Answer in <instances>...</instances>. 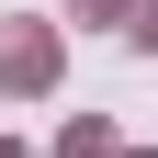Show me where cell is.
<instances>
[{
	"label": "cell",
	"instance_id": "6da1fadb",
	"mask_svg": "<svg viewBox=\"0 0 158 158\" xmlns=\"http://www.w3.org/2000/svg\"><path fill=\"white\" fill-rule=\"evenodd\" d=\"M0 68H11V79L34 90V79H45V34H11V45H0Z\"/></svg>",
	"mask_w": 158,
	"mask_h": 158
}]
</instances>
